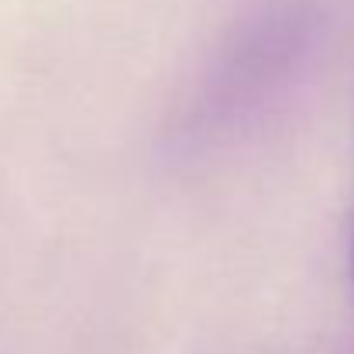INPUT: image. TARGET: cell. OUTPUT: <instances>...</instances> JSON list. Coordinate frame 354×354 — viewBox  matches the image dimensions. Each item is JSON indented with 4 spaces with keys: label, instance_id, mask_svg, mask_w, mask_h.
<instances>
[{
    "label": "cell",
    "instance_id": "6da1fadb",
    "mask_svg": "<svg viewBox=\"0 0 354 354\" xmlns=\"http://www.w3.org/2000/svg\"><path fill=\"white\" fill-rule=\"evenodd\" d=\"M351 265H354V258H351Z\"/></svg>",
    "mask_w": 354,
    "mask_h": 354
}]
</instances>
